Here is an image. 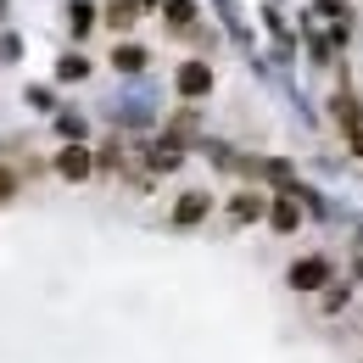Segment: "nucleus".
Masks as SVG:
<instances>
[{"mask_svg":"<svg viewBox=\"0 0 363 363\" xmlns=\"http://www.w3.org/2000/svg\"><path fill=\"white\" fill-rule=\"evenodd\" d=\"M11 190H17V179H11V174H6V168H0V201H6V196H11Z\"/></svg>","mask_w":363,"mask_h":363,"instance_id":"12","label":"nucleus"},{"mask_svg":"<svg viewBox=\"0 0 363 363\" xmlns=\"http://www.w3.org/2000/svg\"><path fill=\"white\" fill-rule=\"evenodd\" d=\"M269 224L279 229V235H291V229H302V207H296L291 196H279V201L269 207Z\"/></svg>","mask_w":363,"mask_h":363,"instance_id":"5","label":"nucleus"},{"mask_svg":"<svg viewBox=\"0 0 363 363\" xmlns=\"http://www.w3.org/2000/svg\"><path fill=\"white\" fill-rule=\"evenodd\" d=\"M67 23H73V34H84V28H90V6H84V0H73V11H67Z\"/></svg>","mask_w":363,"mask_h":363,"instance_id":"10","label":"nucleus"},{"mask_svg":"<svg viewBox=\"0 0 363 363\" xmlns=\"http://www.w3.org/2000/svg\"><path fill=\"white\" fill-rule=\"evenodd\" d=\"M174 84H179L184 101H201V95L213 90V67H207V62H184L179 73H174Z\"/></svg>","mask_w":363,"mask_h":363,"instance_id":"1","label":"nucleus"},{"mask_svg":"<svg viewBox=\"0 0 363 363\" xmlns=\"http://www.w3.org/2000/svg\"><path fill=\"white\" fill-rule=\"evenodd\" d=\"M112 67H123V73H140V67H145V50H140V45L112 50Z\"/></svg>","mask_w":363,"mask_h":363,"instance_id":"7","label":"nucleus"},{"mask_svg":"<svg viewBox=\"0 0 363 363\" xmlns=\"http://www.w3.org/2000/svg\"><path fill=\"white\" fill-rule=\"evenodd\" d=\"M207 190H190V196H179V207H174V229H196L201 218H207Z\"/></svg>","mask_w":363,"mask_h":363,"instance_id":"4","label":"nucleus"},{"mask_svg":"<svg viewBox=\"0 0 363 363\" xmlns=\"http://www.w3.org/2000/svg\"><path fill=\"white\" fill-rule=\"evenodd\" d=\"M352 151H363V129H358V135H352Z\"/></svg>","mask_w":363,"mask_h":363,"instance_id":"14","label":"nucleus"},{"mask_svg":"<svg viewBox=\"0 0 363 363\" xmlns=\"http://www.w3.org/2000/svg\"><path fill=\"white\" fill-rule=\"evenodd\" d=\"M257 213H263L257 196H235V201H229V218H235V224H246V218H257Z\"/></svg>","mask_w":363,"mask_h":363,"instance_id":"8","label":"nucleus"},{"mask_svg":"<svg viewBox=\"0 0 363 363\" xmlns=\"http://www.w3.org/2000/svg\"><path fill=\"white\" fill-rule=\"evenodd\" d=\"M106 17H112V28H129V23H135V6H118V0H112Z\"/></svg>","mask_w":363,"mask_h":363,"instance_id":"9","label":"nucleus"},{"mask_svg":"<svg viewBox=\"0 0 363 363\" xmlns=\"http://www.w3.org/2000/svg\"><path fill=\"white\" fill-rule=\"evenodd\" d=\"M324 285H330V263H324V257L291 263V291H324Z\"/></svg>","mask_w":363,"mask_h":363,"instance_id":"2","label":"nucleus"},{"mask_svg":"<svg viewBox=\"0 0 363 363\" xmlns=\"http://www.w3.org/2000/svg\"><path fill=\"white\" fill-rule=\"evenodd\" d=\"M90 151H84V145H79V140H67V145H62V157H56V174H62V179H90Z\"/></svg>","mask_w":363,"mask_h":363,"instance_id":"3","label":"nucleus"},{"mask_svg":"<svg viewBox=\"0 0 363 363\" xmlns=\"http://www.w3.org/2000/svg\"><path fill=\"white\" fill-rule=\"evenodd\" d=\"M162 11H168V23H179V28H190L196 23V0H157Z\"/></svg>","mask_w":363,"mask_h":363,"instance_id":"6","label":"nucleus"},{"mask_svg":"<svg viewBox=\"0 0 363 363\" xmlns=\"http://www.w3.org/2000/svg\"><path fill=\"white\" fill-rule=\"evenodd\" d=\"M56 73H62V79H79V73H84V56H62V67H56Z\"/></svg>","mask_w":363,"mask_h":363,"instance_id":"11","label":"nucleus"},{"mask_svg":"<svg viewBox=\"0 0 363 363\" xmlns=\"http://www.w3.org/2000/svg\"><path fill=\"white\" fill-rule=\"evenodd\" d=\"M129 6H135V11H151V6H157V0H129Z\"/></svg>","mask_w":363,"mask_h":363,"instance_id":"13","label":"nucleus"}]
</instances>
